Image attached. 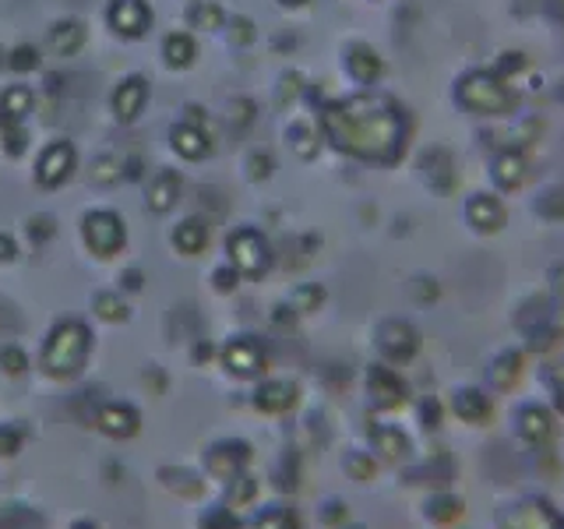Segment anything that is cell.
Wrapping results in <instances>:
<instances>
[{
    "mask_svg": "<svg viewBox=\"0 0 564 529\" xmlns=\"http://www.w3.org/2000/svg\"><path fill=\"white\" fill-rule=\"evenodd\" d=\"M88 353H93V332H88L85 322L78 317H64L50 328L43 353H40V364H43V375L50 378H75L78 370L85 367Z\"/></svg>",
    "mask_w": 564,
    "mask_h": 529,
    "instance_id": "1",
    "label": "cell"
},
{
    "mask_svg": "<svg viewBox=\"0 0 564 529\" xmlns=\"http://www.w3.org/2000/svg\"><path fill=\"white\" fill-rule=\"evenodd\" d=\"M226 255H229V269H234L240 279H261L272 269V247L254 226L234 229L226 240Z\"/></svg>",
    "mask_w": 564,
    "mask_h": 529,
    "instance_id": "2",
    "label": "cell"
},
{
    "mask_svg": "<svg viewBox=\"0 0 564 529\" xmlns=\"http://www.w3.org/2000/svg\"><path fill=\"white\" fill-rule=\"evenodd\" d=\"M82 237L88 244V251L99 258H113L123 244H128V229H123V219L110 208H96L82 219Z\"/></svg>",
    "mask_w": 564,
    "mask_h": 529,
    "instance_id": "3",
    "label": "cell"
},
{
    "mask_svg": "<svg viewBox=\"0 0 564 529\" xmlns=\"http://www.w3.org/2000/svg\"><path fill=\"white\" fill-rule=\"evenodd\" d=\"M264 364H269V349H264L258 335H234L223 346V367L234 378H258Z\"/></svg>",
    "mask_w": 564,
    "mask_h": 529,
    "instance_id": "4",
    "label": "cell"
},
{
    "mask_svg": "<svg viewBox=\"0 0 564 529\" xmlns=\"http://www.w3.org/2000/svg\"><path fill=\"white\" fill-rule=\"evenodd\" d=\"M557 508L543 498H522L498 511V529H554Z\"/></svg>",
    "mask_w": 564,
    "mask_h": 529,
    "instance_id": "5",
    "label": "cell"
},
{
    "mask_svg": "<svg viewBox=\"0 0 564 529\" xmlns=\"http://www.w3.org/2000/svg\"><path fill=\"white\" fill-rule=\"evenodd\" d=\"M247 463H251V445L247 441H219V445H212L205 452V469L216 476V481L229 484L234 476H240L247 469Z\"/></svg>",
    "mask_w": 564,
    "mask_h": 529,
    "instance_id": "6",
    "label": "cell"
},
{
    "mask_svg": "<svg viewBox=\"0 0 564 529\" xmlns=\"http://www.w3.org/2000/svg\"><path fill=\"white\" fill-rule=\"evenodd\" d=\"M78 163V152L70 141H53V145L43 149L40 163H35V184L40 187H61L70 170H75Z\"/></svg>",
    "mask_w": 564,
    "mask_h": 529,
    "instance_id": "7",
    "label": "cell"
},
{
    "mask_svg": "<svg viewBox=\"0 0 564 529\" xmlns=\"http://www.w3.org/2000/svg\"><path fill=\"white\" fill-rule=\"evenodd\" d=\"M106 18H110L113 32L128 35V40H141L152 25V8L145 4V0H113Z\"/></svg>",
    "mask_w": 564,
    "mask_h": 529,
    "instance_id": "8",
    "label": "cell"
},
{
    "mask_svg": "<svg viewBox=\"0 0 564 529\" xmlns=\"http://www.w3.org/2000/svg\"><path fill=\"white\" fill-rule=\"evenodd\" d=\"M516 434L525 441L529 449H543L557 438V423L551 413L543 410V406H522V410L516 413Z\"/></svg>",
    "mask_w": 564,
    "mask_h": 529,
    "instance_id": "9",
    "label": "cell"
},
{
    "mask_svg": "<svg viewBox=\"0 0 564 529\" xmlns=\"http://www.w3.org/2000/svg\"><path fill=\"white\" fill-rule=\"evenodd\" d=\"M96 428L102 434L117 438V441L134 438L141 431V413L134 410L131 402H106V406H99V413H96Z\"/></svg>",
    "mask_w": 564,
    "mask_h": 529,
    "instance_id": "10",
    "label": "cell"
},
{
    "mask_svg": "<svg viewBox=\"0 0 564 529\" xmlns=\"http://www.w3.org/2000/svg\"><path fill=\"white\" fill-rule=\"evenodd\" d=\"M370 449H375V458H384V463H402V458L413 455V441L395 423H375L370 428Z\"/></svg>",
    "mask_w": 564,
    "mask_h": 529,
    "instance_id": "11",
    "label": "cell"
},
{
    "mask_svg": "<svg viewBox=\"0 0 564 529\" xmlns=\"http://www.w3.org/2000/svg\"><path fill=\"white\" fill-rule=\"evenodd\" d=\"M296 399H300V388L290 378H272V381L258 385V392H254V406L261 413H272V417L290 413Z\"/></svg>",
    "mask_w": 564,
    "mask_h": 529,
    "instance_id": "12",
    "label": "cell"
},
{
    "mask_svg": "<svg viewBox=\"0 0 564 529\" xmlns=\"http://www.w3.org/2000/svg\"><path fill=\"white\" fill-rule=\"evenodd\" d=\"M367 392H370V399H375V406H381V410H395V406L405 402V385L395 370H388V367H370Z\"/></svg>",
    "mask_w": 564,
    "mask_h": 529,
    "instance_id": "13",
    "label": "cell"
},
{
    "mask_svg": "<svg viewBox=\"0 0 564 529\" xmlns=\"http://www.w3.org/2000/svg\"><path fill=\"white\" fill-rule=\"evenodd\" d=\"M466 516V501L458 498V494H452V490H434L427 501H423V519H427L431 526H437V529H445V526H455L458 519Z\"/></svg>",
    "mask_w": 564,
    "mask_h": 529,
    "instance_id": "14",
    "label": "cell"
},
{
    "mask_svg": "<svg viewBox=\"0 0 564 529\" xmlns=\"http://www.w3.org/2000/svg\"><path fill=\"white\" fill-rule=\"evenodd\" d=\"M170 141H173V152L184 155L187 163H198V159L212 155V141L202 131V123H191V120L176 123V128L170 131Z\"/></svg>",
    "mask_w": 564,
    "mask_h": 529,
    "instance_id": "15",
    "label": "cell"
},
{
    "mask_svg": "<svg viewBox=\"0 0 564 529\" xmlns=\"http://www.w3.org/2000/svg\"><path fill=\"white\" fill-rule=\"evenodd\" d=\"M145 102H149V82L141 75L123 78L113 93V114L120 120H134V117H141V110H145Z\"/></svg>",
    "mask_w": 564,
    "mask_h": 529,
    "instance_id": "16",
    "label": "cell"
},
{
    "mask_svg": "<svg viewBox=\"0 0 564 529\" xmlns=\"http://www.w3.org/2000/svg\"><path fill=\"white\" fill-rule=\"evenodd\" d=\"M452 413L463 420V423L484 428V423L494 417V406H490V399L480 392V388H458L455 399H452Z\"/></svg>",
    "mask_w": 564,
    "mask_h": 529,
    "instance_id": "17",
    "label": "cell"
},
{
    "mask_svg": "<svg viewBox=\"0 0 564 529\" xmlns=\"http://www.w3.org/2000/svg\"><path fill=\"white\" fill-rule=\"evenodd\" d=\"M378 343L388 360H410L416 353V332L405 322H388L378 332Z\"/></svg>",
    "mask_w": 564,
    "mask_h": 529,
    "instance_id": "18",
    "label": "cell"
},
{
    "mask_svg": "<svg viewBox=\"0 0 564 529\" xmlns=\"http://www.w3.org/2000/svg\"><path fill=\"white\" fill-rule=\"evenodd\" d=\"M181 191H184L181 173H176V170H159V173L152 176V184H149V194H145V198H149V208L163 216V212H170L176 202H181Z\"/></svg>",
    "mask_w": 564,
    "mask_h": 529,
    "instance_id": "19",
    "label": "cell"
},
{
    "mask_svg": "<svg viewBox=\"0 0 564 529\" xmlns=\"http://www.w3.org/2000/svg\"><path fill=\"white\" fill-rule=\"evenodd\" d=\"M159 481H163L166 490H173L176 498H202V476L194 469H184V466H163L159 469Z\"/></svg>",
    "mask_w": 564,
    "mask_h": 529,
    "instance_id": "20",
    "label": "cell"
},
{
    "mask_svg": "<svg viewBox=\"0 0 564 529\" xmlns=\"http://www.w3.org/2000/svg\"><path fill=\"white\" fill-rule=\"evenodd\" d=\"M205 244H208V226H205V219H198V216L184 219L181 226L173 229V247H176L181 255H202V251H205Z\"/></svg>",
    "mask_w": 564,
    "mask_h": 529,
    "instance_id": "21",
    "label": "cell"
},
{
    "mask_svg": "<svg viewBox=\"0 0 564 529\" xmlns=\"http://www.w3.org/2000/svg\"><path fill=\"white\" fill-rule=\"evenodd\" d=\"M85 43V25L75 22V18H64V22H57L50 29V50L53 53H64V57H70V53H78Z\"/></svg>",
    "mask_w": 564,
    "mask_h": 529,
    "instance_id": "22",
    "label": "cell"
},
{
    "mask_svg": "<svg viewBox=\"0 0 564 529\" xmlns=\"http://www.w3.org/2000/svg\"><path fill=\"white\" fill-rule=\"evenodd\" d=\"M32 114V93L25 85H11L0 93V120H14L22 123Z\"/></svg>",
    "mask_w": 564,
    "mask_h": 529,
    "instance_id": "23",
    "label": "cell"
},
{
    "mask_svg": "<svg viewBox=\"0 0 564 529\" xmlns=\"http://www.w3.org/2000/svg\"><path fill=\"white\" fill-rule=\"evenodd\" d=\"M163 57L170 67H191L194 64V40L187 32H173L163 43Z\"/></svg>",
    "mask_w": 564,
    "mask_h": 529,
    "instance_id": "24",
    "label": "cell"
},
{
    "mask_svg": "<svg viewBox=\"0 0 564 529\" xmlns=\"http://www.w3.org/2000/svg\"><path fill=\"white\" fill-rule=\"evenodd\" d=\"M343 469L349 481H357V484H370L378 476V458L370 455V452H346L343 458Z\"/></svg>",
    "mask_w": 564,
    "mask_h": 529,
    "instance_id": "25",
    "label": "cell"
},
{
    "mask_svg": "<svg viewBox=\"0 0 564 529\" xmlns=\"http://www.w3.org/2000/svg\"><path fill=\"white\" fill-rule=\"evenodd\" d=\"M93 307H96V314L102 317V322H128V317H131L128 300L117 296V293H96Z\"/></svg>",
    "mask_w": 564,
    "mask_h": 529,
    "instance_id": "26",
    "label": "cell"
},
{
    "mask_svg": "<svg viewBox=\"0 0 564 529\" xmlns=\"http://www.w3.org/2000/svg\"><path fill=\"white\" fill-rule=\"evenodd\" d=\"M254 529H300V519L290 505H272L254 519Z\"/></svg>",
    "mask_w": 564,
    "mask_h": 529,
    "instance_id": "27",
    "label": "cell"
},
{
    "mask_svg": "<svg viewBox=\"0 0 564 529\" xmlns=\"http://www.w3.org/2000/svg\"><path fill=\"white\" fill-rule=\"evenodd\" d=\"M416 476H427V484H441V487H445L452 476H455V458L437 452V455H431L427 463L416 469Z\"/></svg>",
    "mask_w": 564,
    "mask_h": 529,
    "instance_id": "28",
    "label": "cell"
},
{
    "mask_svg": "<svg viewBox=\"0 0 564 529\" xmlns=\"http://www.w3.org/2000/svg\"><path fill=\"white\" fill-rule=\"evenodd\" d=\"M226 487L229 490H226V501L223 505H229V508H243V505H251L258 498V484L247 473L234 476V481H229Z\"/></svg>",
    "mask_w": 564,
    "mask_h": 529,
    "instance_id": "29",
    "label": "cell"
},
{
    "mask_svg": "<svg viewBox=\"0 0 564 529\" xmlns=\"http://www.w3.org/2000/svg\"><path fill=\"white\" fill-rule=\"evenodd\" d=\"M240 516H237V508H229V505H219V508H208L205 516L198 519V529H240Z\"/></svg>",
    "mask_w": 564,
    "mask_h": 529,
    "instance_id": "30",
    "label": "cell"
},
{
    "mask_svg": "<svg viewBox=\"0 0 564 529\" xmlns=\"http://www.w3.org/2000/svg\"><path fill=\"white\" fill-rule=\"evenodd\" d=\"M191 22H194V29H219L226 22V14H223L219 4H212V0H202V4L191 11Z\"/></svg>",
    "mask_w": 564,
    "mask_h": 529,
    "instance_id": "31",
    "label": "cell"
},
{
    "mask_svg": "<svg viewBox=\"0 0 564 529\" xmlns=\"http://www.w3.org/2000/svg\"><path fill=\"white\" fill-rule=\"evenodd\" d=\"M25 445V434L18 423H0V458H14Z\"/></svg>",
    "mask_w": 564,
    "mask_h": 529,
    "instance_id": "32",
    "label": "cell"
},
{
    "mask_svg": "<svg viewBox=\"0 0 564 529\" xmlns=\"http://www.w3.org/2000/svg\"><path fill=\"white\" fill-rule=\"evenodd\" d=\"M0 138H4V152L8 155H22L25 152V131H22V123L0 120Z\"/></svg>",
    "mask_w": 564,
    "mask_h": 529,
    "instance_id": "33",
    "label": "cell"
},
{
    "mask_svg": "<svg viewBox=\"0 0 564 529\" xmlns=\"http://www.w3.org/2000/svg\"><path fill=\"white\" fill-rule=\"evenodd\" d=\"M25 367H29L25 349H18V346L0 349V370H4V375H25Z\"/></svg>",
    "mask_w": 564,
    "mask_h": 529,
    "instance_id": "34",
    "label": "cell"
},
{
    "mask_svg": "<svg viewBox=\"0 0 564 529\" xmlns=\"http://www.w3.org/2000/svg\"><path fill=\"white\" fill-rule=\"evenodd\" d=\"M325 300V290L322 287H300L296 293H293V307L296 311H314L317 304Z\"/></svg>",
    "mask_w": 564,
    "mask_h": 529,
    "instance_id": "35",
    "label": "cell"
},
{
    "mask_svg": "<svg viewBox=\"0 0 564 529\" xmlns=\"http://www.w3.org/2000/svg\"><path fill=\"white\" fill-rule=\"evenodd\" d=\"M11 67L14 71H35L40 67V53H35V46H18L11 53Z\"/></svg>",
    "mask_w": 564,
    "mask_h": 529,
    "instance_id": "36",
    "label": "cell"
},
{
    "mask_svg": "<svg viewBox=\"0 0 564 529\" xmlns=\"http://www.w3.org/2000/svg\"><path fill=\"white\" fill-rule=\"evenodd\" d=\"M29 234H32L35 244L50 240V237H53V219H50V216H32V219H29Z\"/></svg>",
    "mask_w": 564,
    "mask_h": 529,
    "instance_id": "37",
    "label": "cell"
},
{
    "mask_svg": "<svg viewBox=\"0 0 564 529\" xmlns=\"http://www.w3.org/2000/svg\"><path fill=\"white\" fill-rule=\"evenodd\" d=\"M346 519V501H325L322 505V522L325 526H335Z\"/></svg>",
    "mask_w": 564,
    "mask_h": 529,
    "instance_id": "38",
    "label": "cell"
},
{
    "mask_svg": "<svg viewBox=\"0 0 564 529\" xmlns=\"http://www.w3.org/2000/svg\"><path fill=\"white\" fill-rule=\"evenodd\" d=\"M237 272L234 269H219V272H212V287H216L219 293H229V290H234L237 287Z\"/></svg>",
    "mask_w": 564,
    "mask_h": 529,
    "instance_id": "39",
    "label": "cell"
},
{
    "mask_svg": "<svg viewBox=\"0 0 564 529\" xmlns=\"http://www.w3.org/2000/svg\"><path fill=\"white\" fill-rule=\"evenodd\" d=\"M420 420H423V428H427V431H437L441 428V406L437 402L420 406Z\"/></svg>",
    "mask_w": 564,
    "mask_h": 529,
    "instance_id": "40",
    "label": "cell"
},
{
    "mask_svg": "<svg viewBox=\"0 0 564 529\" xmlns=\"http://www.w3.org/2000/svg\"><path fill=\"white\" fill-rule=\"evenodd\" d=\"M247 166H251L254 181H264V176L272 173V159L269 155H251V159H247Z\"/></svg>",
    "mask_w": 564,
    "mask_h": 529,
    "instance_id": "41",
    "label": "cell"
},
{
    "mask_svg": "<svg viewBox=\"0 0 564 529\" xmlns=\"http://www.w3.org/2000/svg\"><path fill=\"white\" fill-rule=\"evenodd\" d=\"M113 166H117V163H113V159H110V155H106V159H96V181H102V184H110V181H113V176H117V173H113Z\"/></svg>",
    "mask_w": 564,
    "mask_h": 529,
    "instance_id": "42",
    "label": "cell"
},
{
    "mask_svg": "<svg viewBox=\"0 0 564 529\" xmlns=\"http://www.w3.org/2000/svg\"><path fill=\"white\" fill-rule=\"evenodd\" d=\"M14 258H18V244L8 234H0V261H14Z\"/></svg>",
    "mask_w": 564,
    "mask_h": 529,
    "instance_id": "43",
    "label": "cell"
},
{
    "mask_svg": "<svg viewBox=\"0 0 564 529\" xmlns=\"http://www.w3.org/2000/svg\"><path fill=\"white\" fill-rule=\"evenodd\" d=\"M123 290H141V272H123Z\"/></svg>",
    "mask_w": 564,
    "mask_h": 529,
    "instance_id": "44",
    "label": "cell"
},
{
    "mask_svg": "<svg viewBox=\"0 0 564 529\" xmlns=\"http://www.w3.org/2000/svg\"><path fill=\"white\" fill-rule=\"evenodd\" d=\"M141 163H138V159H128V163H123V176H131V181H138V176H141V170H138Z\"/></svg>",
    "mask_w": 564,
    "mask_h": 529,
    "instance_id": "45",
    "label": "cell"
},
{
    "mask_svg": "<svg viewBox=\"0 0 564 529\" xmlns=\"http://www.w3.org/2000/svg\"><path fill=\"white\" fill-rule=\"evenodd\" d=\"M70 529H99L93 519H75V522H70Z\"/></svg>",
    "mask_w": 564,
    "mask_h": 529,
    "instance_id": "46",
    "label": "cell"
},
{
    "mask_svg": "<svg viewBox=\"0 0 564 529\" xmlns=\"http://www.w3.org/2000/svg\"><path fill=\"white\" fill-rule=\"evenodd\" d=\"M554 529H564V511H557V516H554Z\"/></svg>",
    "mask_w": 564,
    "mask_h": 529,
    "instance_id": "47",
    "label": "cell"
},
{
    "mask_svg": "<svg viewBox=\"0 0 564 529\" xmlns=\"http://www.w3.org/2000/svg\"><path fill=\"white\" fill-rule=\"evenodd\" d=\"M282 4H286V8H296V4H304V0H282Z\"/></svg>",
    "mask_w": 564,
    "mask_h": 529,
    "instance_id": "48",
    "label": "cell"
},
{
    "mask_svg": "<svg viewBox=\"0 0 564 529\" xmlns=\"http://www.w3.org/2000/svg\"><path fill=\"white\" fill-rule=\"evenodd\" d=\"M346 529H364V526H346Z\"/></svg>",
    "mask_w": 564,
    "mask_h": 529,
    "instance_id": "49",
    "label": "cell"
}]
</instances>
